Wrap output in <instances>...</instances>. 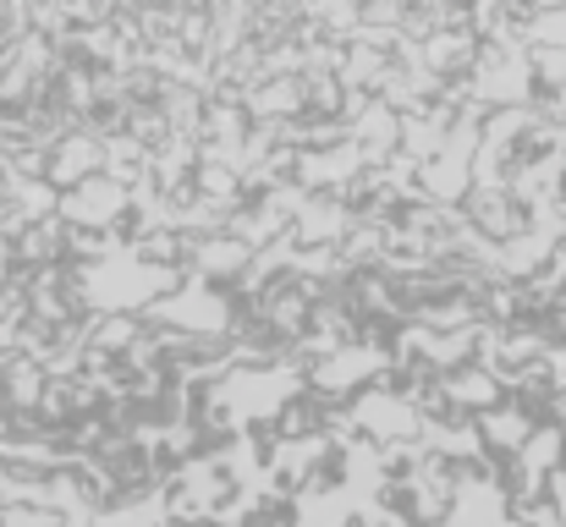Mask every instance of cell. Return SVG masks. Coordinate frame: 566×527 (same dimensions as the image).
Listing matches in <instances>:
<instances>
[{"label":"cell","instance_id":"6da1fadb","mask_svg":"<svg viewBox=\"0 0 566 527\" xmlns=\"http://www.w3.org/2000/svg\"><path fill=\"white\" fill-rule=\"evenodd\" d=\"M0 527H61V517H55L50 506L17 500V506H0Z\"/></svg>","mask_w":566,"mask_h":527}]
</instances>
